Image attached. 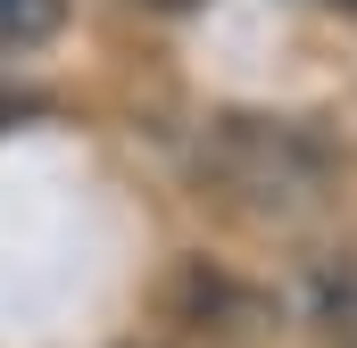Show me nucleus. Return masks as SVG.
Returning a JSON list of instances; mask_svg holds the SVG:
<instances>
[{
	"mask_svg": "<svg viewBox=\"0 0 357 348\" xmlns=\"http://www.w3.org/2000/svg\"><path fill=\"white\" fill-rule=\"evenodd\" d=\"M199 182L258 224H299L324 207L333 158L316 133H299L282 116H216L199 133Z\"/></svg>",
	"mask_w": 357,
	"mask_h": 348,
	"instance_id": "f257e3e1",
	"label": "nucleus"
},
{
	"mask_svg": "<svg viewBox=\"0 0 357 348\" xmlns=\"http://www.w3.org/2000/svg\"><path fill=\"white\" fill-rule=\"evenodd\" d=\"M349 8H357V0H349Z\"/></svg>",
	"mask_w": 357,
	"mask_h": 348,
	"instance_id": "20e7f679",
	"label": "nucleus"
},
{
	"mask_svg": "<svg viewBox=\"0 0 357 348\" xmlns=\"http://www.w3.org/2000/svg\"><path fill=\"white\" fill-rule=\"evenodd\" d=\"M316 340L357 348V265L349 274H324V290H316Z\"/></svg>",
	"mask_w": 357,
	"mask_h": 348,
	"instance_id": "f03ea898",
	"label": "nucleus"
},
{
	"mask_svg": "<svg viewBox=\"0 0 357 348\" xmlns=\"http://www.w3.org/2000/svg\"><path fill=\"white\" fill-rule=\"evenodd\" d=\"M67 25V0H0V42L25 50V42H50Z\"/></svg>",
	"mask_w": 357,
	"mask_h": 348,
	"instance_id": "7ed1b4c3",
	"label": "nucleus"
}]
</instances>
